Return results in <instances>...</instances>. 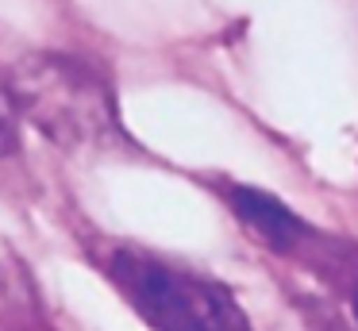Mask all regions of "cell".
<instances>
[{"instance_id":"obj_1","label":"cell","mask_w":358,"mask_h":331,"mask_svg":"<svg viewBox=\"0 0 358 331\" xmlns=\"http://www.w3.org/2000/svg\"><path fill=\"white\" fill-rule=\"evenodd\" d=\"M20 123L73 154H104L124 146L116 92L108 77L85 58L58 50L24 54L4 69Z\"/></svg>"},{"instance_id":"obj_2","label":"cell","mask_w":358,"mask_h":331,"mask_svg":"<svg viewBox=\"0 0 358 331\" xmlns=\"http://www.w3.org/2000/svg\"><path fill=\"white\" fill-rule=\"evenodd\" d=\"M104 277L150 331H255L224 281L135 243H112Z\"/></svg>"},{"instance_id":"obj_3","label":"cell","mask_w":358,"mask_h":331,"mask_svg":"<svg viewBox=\"0 0 358 331\" xmlns=\"http://www.w3.org/2000/svg\"><path fill=\"white\" fill-rule=\"evenodd\" d=\"M227 204H231L235 220L250 231L255 239H262L270 251L278 254H296L304 246V239L312 235L308 223L293 212L289 204H281L278 197L262 189H250V185H227L224 189Z\"/></svg>"},{"instance_id":"obj_4","label":"cell","mask_w":358,"mask_h":331,"mask_svg":"<svg viewBox=\"0 0 358 331\" xmlns=\"http://www.w3.org/2000/svg\"><path fill=\"white\" fill-rule=\"evenodd\" d=\"M20 150V112L12 104V92H8V81L0 73V158Z\"/></svg>"},{"instance_id":"obj_5","label":"cell","mask_w":358,"mask_h":331,"mask_svg":"<svg viewBox=\"0 0 358 331\" xmlns=\"http://www.w3.org/2000/svg\"><path fill=\"white\" fill-rule=\"evenodd\" d=\"M350 308H355V320H358V285L350 289Z\"/></svg>"}]
</instances>
